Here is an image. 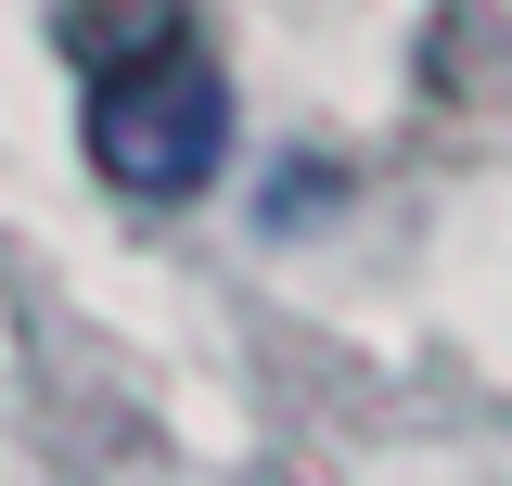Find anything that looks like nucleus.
Returning <instances> with one entry per match:
<instances>
[{
  "label": "nucleus",
  "instance_id": "1",
  "mask_svg": "<svg viewBox=\"0 0 512 486\" xmlns=\"http://www.w3.org/2000/svg\"><path fill=\"white\" fill-rule=\"evenodd\" d=\"M64 39L90 64L77 141L128 205H192L231 154V77L205 64V39L180 26V0H77Z\"/></svg>",
  "mask_w": 512,
  "mask_h": 486
}]
</instances>
